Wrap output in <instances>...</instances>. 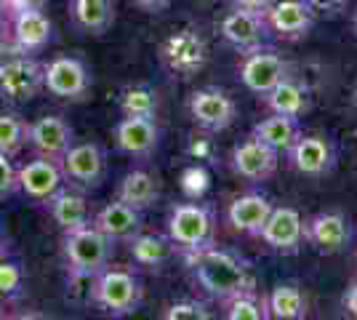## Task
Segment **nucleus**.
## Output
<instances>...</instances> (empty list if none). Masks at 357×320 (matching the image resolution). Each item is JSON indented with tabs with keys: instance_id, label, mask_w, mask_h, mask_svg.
I'll return each mask as SVG.
<instances>
[{
	"instance_id": "obj_29",
	"label": "nucleus",
	"mask_w": 357,
	"mask_h": 320,
	"mask_svg": "<svg viewBox=\"0 0 357 320\" xmlns=\"http://www.w3.org/2000/svg\"><path fill=\"white\" fill-rule=\"evenodd\" d=\"M269 318L275 320H304L310 312V302L298 283H278L267 296Z\"/></svg>"
},
{
	"instance_id": "obj_22",
	"label": "nucleus",
	"mask_w": 357,
	"mask_h": 320,
	"mask_svg": "<svg viewBox=\"0 0 357 320\" xmlns=\"http://www.w3.org/2000/svg\"><path fill=\"white\" fill-rule=\"evenodd\" d=\"M272 208H275V203L264 192H243L238 198H232V203L227 206V222L235 232L259 238Z\"/></svg>"
},
{
	"instance_id": "obj_4",
	"label": "nucleus",
	"mask_w": 357,
	"mask_h": 320,
	"mask_svg": "<svg viewBox=\"0 0 357 320\" xmlns=\"http://www.w3.org/2000/svg\"><path fill=\"white\" fill-rule=\"evenodd\" d=\"M165 235L171 238V243L178 254L216 243V211H213V206L203 203V200L176 203L168 213Z\"/></svg>"
},
{
	"instance_id": "obj_25",
	"label": "nucleus",
	"mask_w": 357,
	"mask_h": 320,
	"mask_svg": "<svg viewBox=\"0 0 357 320\" xmlns=\"http://www.w3.org/2000/svg\"><path fill=\"white\" fill-rule=\"evenodd\" d=\"M264 105H267L269 112H278V115H288V118H304L312 107V96H310V89L296 80L294 75L283 77L275 89L269 93L261 96Z\"/></svg>"
},
{
	"instance_id": "obj_14",
	"label": "nucleus",
	"mask_w": 357,
	"mask_h": 320,
	"mask_svg": "<svg viewBox=\"0 0 357 320\" xmlns=\"http://www.w3.org/2000/svg\"><path fill=\"white\" fill-rule=\"evenodd\" d=\"M304 243L317 254H344L352 243V224L342 211H320L304 222Z\"/></svg>"
},
{
	"instance_id": "obj_5",
	"label": "nucleus",
	"mask_w": 357,
	"mask_h": 320,
	"mask_svg": "<svg viewBox=\"0 0 357 320\" xmlns=\"http://www.w3.org/2000/svg\"><path fill=\"white\" fill-rule=\"evenodd\" d=\"M93 89V75L91 67L80 56L61 54L43 64V91L67 105L86 102Z\"/></svg>"
},
{
	"instance_id": "obj_10",
	"label": "nucleus",
	"mask_w": 357,
	"mask_h": 320,
	"mask_svg": "<svg viewBox=\"0 0 357 320\" xmlns=\"http://www.w3.org/2000/svg\"><path fill=\"white\" fill-rule=\"evenodd\" d=\"M3 22L8 27V46L14 48V54L35 56V54L45 51L48 43L54 40V22L45 14V8L3 16Z\"/></svg>"
},
{
	"instance_id": "obj_13",
	"label": "nucleus",
	"mask_w": 357,
	"mask_h": 320,
	"mask_svg": "<svg viewBox=\"0 0 357 320\" xmlns=\"http://www.w3.org/2000/svg\"><path fill=\"white\" fill-rule=\"evenodd\" d=\"M285 158L291 168L301 174V176H310V179H320L328 176L333 168H336V147L328 137L320 134H298V139L285 150Z\"/></svg>"
},
{
	"instance_id": "obj_32",
	"label": "nucleus",
	"mask_w": 357,
	"mask_h": 320,
	"mask_svg": "<svg viewBox=\"0 0 357 320\" xmlns=\"http://www.w3.org/2000/svg\"><path fill=\"white\" fill-rule=\"evenodd\" d=\"M27 147V121L14 109H0V153L16 155Z\"/></svg>"
},
{
	"instance_id": "obj_44",
	"label": "nucleus",
	"mask_w": 357,
	"mask_h": 320,
	"mask_svg": "<svg viewBox=\"0 0 357 320\" xmlns=\"http://www.w3.org/2000/svg\"><path fill=\"white\" fill-rule=\"evenodd\" d=\"M352 32L357 35V8L352 11Z\"/></svg>"
},
{
	"instance_id": "obj_37",
	"label": "nucleus",
	"mask_w": 357,
	"mask_h": 320,
	"mask_svg": "<svg viewBox=\"0 0 357 320\" xmlns=\"http://www.w3.org/2000/svg\"><path fill=\"white\" fill-rule=\"evenodd\" d=\"M187 155H190L192 160H197V163H203V160H211V158H213V142L206 137V131H203L200 137L192 134V137L187 139Z\"/></svg>"
},
{
	"instance_id": "obj_15",
	"label": "nucleus",
	"mask_w": 357,
	"mask_h": 320,
	"mask_svg": "<svg viewBox=\"0 0 357 320\" xmlns=\"http://www.w3.org/2000/svg\"><path fill=\"white\" fill-rule=\"evenodd\" d=\"M160 139H163V131L158 118H120L118 125L112 128L115 150L134 160L152 158L160 147Z\"/></svg>"
},
{
	"instance_id": "obj_35",
	"label": "nucleus",
	"mask_w": 357,
	"mask_h": 320,
	"mask_svg": "<svg viewBox=\"0 0 357 320\" xmlns=\"http://www.w3.org/2000/svg\"><path fill=\"white\" fill-rule=\"evenodd\" d=\"M163 318L165 320H208L211 310L206 302H197V299H178V302L165 307Z\"/></svg>"
},
{
	"instance_id": "obj_38",
	"label": "nucleus",
	"mask_w": 357,
	"mask_h": 320,
	"mask_svg": "<svg viewBox=\"0 0 357 320\" xmlns=\"http://www.w3.org/2000/svg\"><path fill=\"white\" fill-rule=\"evenodd\" d=\"M48 0H0V16H14L22 11H35V8H45Z\"/></svg>"
},
{
	"instance_id": "obj_6",
	"label": "nucleus",
	"mask_w": 357,
	"mask_h": 320,
	"mask_svg": "<svg viewBox=\"0 0 357 320\" xmlns=\"http://www.w3.org/2000/svg\"><path fill=\"white\" fill-rule=\"evenodd\" d=\"M43 91V61L14 54L0 61V102L27 105Z\"/></svg>"
},
{
	"instance_id": "obj_3",
	"label": "nucleus",
	"mask_w": 357,
	"mask_h": 320,
	"mask_svg": "<svg viewBox=\"0 0 357 320\" xmlns=\"http://www.w3.org/2000/svg\"><path fill=\"white\" fill-rule=\"evenodd\" d=\"M112 254H115V243L93 224L61 232V261L70 277L91 280L107 264H112Z\"/></svg>"
},
{
	"instance_id": "obj_31",
	"label": "nucleus",
	"mask_w": 357,
	"mask_h": 320,
	"mask_svg": "<svg viewBox=\"0 0 357 320\" xmlns=\"http://www.w3.org/2000/svg\"><path fill=\"white\" fill-rule=\"evenodd\" d=\"M222 307H224V318H229V320H267L269 318L267 299L256 289L240 291L235 296L224 299Z\"/></svg>"
},
{
	"instance_id": "obj_24",
	"label": "nucleus",
	"mask_w": 357,
	"mask_h": 320,
	"mask_svg": "<svg viewBox=\"0 0 357 320\" xmlns=\"http://www.w3.org/2000/svg\"><path fill=\"white\" fill-rule=\"evenodd\" d=\"M70 22L83 35H105L115 24V0H70Z\"/></svg>"
},
{
	"instance_id": "obj_23",
	"label": "nucleus",
	"mask_w": 357,
	"mask_h": 320,
	"mask_svg": "<svg viewBox=\"0 0 357 320\" xmlns=\"http://www.w3.org/2000/svg\"><path fill=\"white\" fill-rule=\"evenodd\" d=\"M43 206L61 232H70V229H77L83 227V224H91V216H93L89 200H86V192L75 190L70 184H64L61 190H56Z\"/></svg>"
},
{
	"instance_id": "obj_42",
	"label": "nucleus",
	"mask_w": 357,
	"mask_h": 320,
	"mask_svg": "<svg viewBox=\"0 0 357 320\" xmlns=\"http://www.w3.org/2000/svg\"><path fill=\"white\" fill-rule=\"evenodd\" d=\"M342 307L347 315L357 318V280L349 283V289H347V294H344V299H342Z\"/></svg>"
},
{
	"instance_id": "obj_21",
	"label": "nucleus",
	"mask_w": 357,
	"mask_h": 320,
	"mask_svg": "<svg viewBox=\"0 0 357 320\" xmlns=\"http://www.w3.org/2000/svg\"><path fill=\"white\" fill-rule=\"evenodd\" d=\"M91 224L96 229H102L112 243H128L136 232L144 229V219H142V211L123 203V200H112L102 206L99 211L91 216Z\"/></svg>"
},
{
	"instance_id": "obj_7",
	"label": "nucleus",
	"mask_w": 357,
	"mask_h": 320,
	"mask_svg": "<svg viewBox=\"0 0 357 320\" xmlns=\"http://www.w3.org/2000/svg\"><path fill=\"white\" fill-rule=\"evenodd\" d=\"M158 54H160L165 70L178 77L197 75L208 64V43L195 27H181V30L171 32L160 43Z\"/></svg>"
},
{
	"instance_id": "obj_28",
	"label": "nucleus",
	"mask_w": 357,
	"mask_h": 320,
	"mask_svg": "<svg viewBox=\"0 0 357 320\" xmlns=\"http://www.w3.org/2000/svg\"><path fill=\"white\" fill-rule=\"evenodd\" d=\"M301 134V125H298L296 118H288V115H278V112H269L267 118L253 125L251 137H256L259 142H264L267 147L278 150V153H285L294 142Z\"/></svg>"
},
{
	"instance_id": "obj_8",
	"label": "nucleus",
	"mask_w": 357,
	"mask_h": 320,
	"mask_svg": "<svg viewBox=\"0 0 357 320\" xmlns=\"http://www.w3.org/2000/svg\"><path fill=\"white\" fill-rule=\"evenodd\" d=\"M59 163L64 184H70L80 192L96 190L107 176V153L96 142H75Z\"/></svg>"
},
{
	"instance_id": "obj_39",
	"label": "nucleus",
	"mask_w": 357,
	"mask_h": 320,
	"mask_svg": "<svg viewBox=\"0 0 357 320\" xmlns=\"http://www.w3.org/2000/svg\"><path fill=\"white\" fill-rule=\"evenodd\" d=\"M314 14H323V16H339L347 11L349 0H304Z\"/></svg>"
},
{
	"instance_id": "obj_9",
	"label": "nucleus",
	"mask_w": 357,
	"mask_h": 320,
	"mask_svg": "<svg viewBox=\"0 0 357 320\" xmlns=\"http://www.w3.org/2000/svg\"><path fill=\"white\" fill-rule=\"evenodd\" d=\"M187 109H190V118H192L195 125L200 131H206V134H222L238 118L235 99L224 89H216V86L195 89L190 93Z\"/></svg>"
},
{
	"instance_id": "obj_27",
	"label": "nucleus",
	"mask_w": 357,
	"mask_h": 320,
	"mask_svg": "<svg viewBox=\"0 0 357 320\" xmlns=\"http://www.w3.org/2000/svg\"><path fill=\"white\" fill-rule=\"evenodd\" d=\"M115 198L134 206L139 211H147L160 200V182L155 174H149L144 168H134V171L120 176Z\"/></svg>"
},
{
	"instance_id": "obj_2",
	"label": "nucleus",
	"mask_w": 357,
	"mask_h": 320,
	"mask_svg": "<svg viewBox=\"0 0 357 320\" xmlns=\"http://www.w3.org/2000/svg\"><path fill=\"white\" fill-rule=\"evenodd\" d=\"M89 302L99 312L112 318H126L139 312L144 305V283L131 267H112L107 264L102 273H96L89 280Z\"/></svg>"
},
{
	"instance_id": "obj_45",
	"label": "nucleus",
	"mask_w": 357,
	"mask_h": 320,
	"mask_svg": "<svg viewBox=\"0 0 357 320\" xmlns=\"http://www.w3.org/2000/svg\"><path fill=\"white\" fill-rule=\"evenodd\" d=\"M352 99H355V105H357V86H355V96H352Z\"/></svg>"
},
{
	"instance_id": "obj_18",
	"label": "nucleus",
	"mask_w": 357,
	"mask_h": 320,
	"mask_svg": "<svg viewBox=\"0 0 357 320\" xmlns=\"http://www.w3.org/2000/svg\"><path fill=\"white\" fill-rule=\"evenodd\" d=\"M229 163H232V171L238 174L240 179H245V182H267L278 171L280 153L267 147L256 137H245L232 147Z\"/></svg>"
},
{
	"instance_id": "obj_19",
	"label": "nucleus",
	"mask_w": 357,
	"mask_h": 320,
	"mask_svg": "<svg viewBox=\"0 0 357 320\" xmlns=\"http://www.w3.org/2000/svg\"><path fill=\"white\" fill-rule=\"evenodd\" d=\"M61 187H64V174H61L59 160L32 155V160L19 166V192L32 203L43 206Z\"/></svg>"
},
{
	"instance_id": "obj_34",
	"label": "nucleus",
	"mask_w": 357,
	"mask_h": 320,
	"mask_svg": "<svg viewBox=\"0 0 357 320\" xmlns=\"http://www.w3.org/2000/svg\"><path fill=\"white\" fill-rule=\"evenodd\" d=\"M24 291V273L16 261L0 259V299H16Z\"/></svg>"
},
{
	"instance_id": "obj_16",
	"label": "nucleus",
	"mask_w": 357,
	"mask_h": 320,
	"mask_svg": "<svg viewBox=\"0 0 357 320\" xmlns=\"http://www.w3.org/2000/svg\"><path fill=\"white\" fill-rule=\"evenodd\" d=\"M259 238L269 251L294 257L304 245V219L291 206H275L261 232H259Z\"/></svg>"
},
{
	"instance_id": "obj_30",
	"label": "nucleus",
	"mask_w": 357,
	"mask_h": 320,
	"mask_svg": "<svg viewBox=\"0 0 357 320\" xmlns=\"http://www.w3.org/2000/svg\"><path fill=\"white\" fill-rule=\"evenodd\" d=\"M118 107L123 118H158L160 93L155 91L152 86L134 83V86H126L118 93Z\"/></svg>"
},
{
	"instance_id": "obj_17",
	"label": "nucleus",
	"mask_w": 357,
	"mask_h": 320,
	"mask_svg": "<svg viewBox=\"0 0 357 320\" xmlns=\"http://www.w3.org/2000/svg\"><path fill=\"white\" fill-rule=\"evenodd\" d=\"M75 144V128L61 115H43L27 123V147L32 155L61 160L64 153Z\"/></svg>"
},
{
	"instance_id": "obj_11",
	"label": "nucleus",
	"mask_w": 357,
	"mask_h": 320,
	"mask_svg": "<svg viewBox=\"0 0 357 320\" xmlns=\"http://www.w3.org/2000/svg\"><path fill=\"white\" fill-rule=\"evenodd\" d=\"M240 83L253 93V96H264L269 93L283 77L291 75V64L275 54L272 48H256L251 54H243V61L238 67Z\"/></svg>"
},
{
	"instance_id": "obj_41",
	"label": "nucleus",
	"mask_w": 357,
	"mask_h": 320,
	"mask_svg": "<svg viewBox=\"0 0 357 320\" xmlns=\"http://www.w3.org/2000/svg\"><path fill=\"white\" fill-rule=\"evenodd\" d=\"M235 8H245V11H256V14H267L269 6L275 0H229Z\"/></svg>"
},
{
	"instance_id": "obj_12",
	"label": "nucleus",
	"mask_w": 357,
	"mask_h": 320,
	"mask_svg": "<svg viewBox=\"0 0 357 320\" xmlns=\"http://www.w3.org/2000/svg\"><path fill=\"white\" fill-rule=\"evenodd\" d=\"M224 43L232 46L238 54H251L256 48H267L272 30L267 24V16L256 14V11H245V8H235L227 11L219 24Z\"/></svg>"
},
{
	"instance_id": "obj_20",
	"label": "nucleus",
	"mask_w": 357,
	"mask_h": 320,
	"mask_svg": "<svg viewBox=\"0 0 357 320\" xmlns=\"http://www.w3.org/2000/svg\"><path fill=\"white\" fill-rule=\"evenodd\" d=\"M264 16L272 35L283 40H301L314 27V11L304 0H275Z\"/></svg>"
},
{
	"instance_id": "obj_36",
	"label": "nucleus",
	"mask_w": 357,
	"mask_h": 320,
	"mask_svg": "<svg viewBox=\"0 0 357 320\" xmlns=\"http://www.w3.org/2000/svg\"><path fill=\"white\" fill-rule=\"evenodd\" d=\"M19 192V166L11 155L0 153V200L11 198Z\"/></svg>"
},
{
	"instance_id": "obj_40",
	"label": "nucleus",
	"mask_w": 357,
	"mask_h": 320,
	"mask_svg": "<svg viewBox=\"0 0 357 320\" xmlns=\"http://www.w3.org/2000/svg\"><path fill=\"white\" fill-rule=\"evenodd\" d=\"M131 3H134L139 11H144V14H163L174 0H131Z\"/></svg>"
},
{
	"instance_id": "obj_33",
	"label": "nucleus",
	"mask_w": 357,
	"mask_h": 320,
	"mask_svg": "<svg viewBox=\"0 0 357 320\" xmlns=\"http://www.w3.org/2000/svg\"><path fill=\"white\" fill-rule=\"evenodd\" d=\"M178 190L187 200H203L211 190V171L206 163H192L178 174Z\"/></svg>"
},
{
	"instance_id": "obj_26",
	"label": "nucleus",
	"mask_w": 357,
	"mask_h": 320,
	"mask_svg": "<svg viewBox=\"0 0 357 320\" xmlns=\"http://www.w3.org/2000/svg\"><path fill=\"white\" fill-rule=\"evenodd\" d=\"M128 257L134 259L136 267L142 270H163L165 264L171 261V257L176 254V248L171 243L168 235H158V232H136L134 238L128 241Z\"/></svg>"
},
{
	"instance_id": "obj_1",
	"label": "nucleus",
	"mask_w": 357,
	"mask_h": 320,
	"mask_svg": "<svg viewBox=\"0 0 357 320\" xmlns=\"http://www.w3.org/2000/svg\"><path fill=\"white\" fill-rule=\"evenodd\" d=\"M181 257L195 286L203 289L216 302H224L240 291L256 289V275L251 264L232 248L211 243L197 251H187Z\"/></svg>"
},
{
	"instance_id": "obj_43",
	"label": "nucleus",
	"mask_w": 357,
	"mask_h": 320,
	"mask_svg": "<svg viewBox=\"0 0 357 320\" xmlns=\"http://www.w3.org/2000/svg\"><path fill=\"white\" fill-rule=\"evenodd\" d=\"M8 254V235H6V227H3V222H0V259Z\"/></svg>"
}]
</instances>
